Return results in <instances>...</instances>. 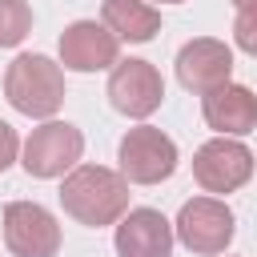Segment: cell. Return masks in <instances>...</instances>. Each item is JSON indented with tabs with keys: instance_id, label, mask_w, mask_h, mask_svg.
Instances as JSON below:
<instances>
[{
	"instance_id": "9",
	"label": "cell",
	"mask_w": 257,
	"mask_h": 257,
	"mask_svg": "<svg viewBox=\"0 0 257 257\" xmlns=\"http://www.w3.org/2000/svg\"><path fill=\"white\" fill-rule=\"evenodd\" d=\"M177 80L181 88L205 96L221 84L233 80V48L217 36H197L189 44H181L177 52Z\"/></svg>"
},
{
	"instance_id": "1",
	"label": "cell",
	"mask_w": 257,
	"mask_h": 257,
	"mask_svg": "<svg viewBox=\"0 0 257 257\" xmlns=\"http://www.w3.org/2000/svg\"><path fill=\"white\" fill-rule=\"evenodd\" d=\"M60 205L72 221L88 229L116 225L128 213V181L120 169L108 165H76L60 181Z\"/></svg>"
},
{
	"instance_id": "18",
	"label": "cell",
	"mask_w": 257,
	"mask_h": 257,
	"mask_svg": "<svg viewBox=\"0 0 257 257\" xmlns=\"http://www.w3.org/2000/svg\"><path fill=\"white\" fill-rule=\"evenodd\" d=\"M161 4H181V0H161Z\"/></svg>"
},
{
	"instance_id": "10",
	"label": "cell",
	"mask_w": 257,
	"mask_h": 257,
	"mask_svg": "<svg viewBox=\"0 0 257 257\" xmlns=\"http://www.w3.org/2000/svg\"><path fill=\"white\" fill-rule=\"evenodd\" d=\"M120 60V40L100 20H72L60 32V64L72 72H104Z\"/></svg>"
},
{
	"instance_id": "8",
	"label": "cell",
	"mask_w": 257,
	"mask_h": 257,
	"mask_svg": "<svg viewBox=\"0 0 257 257\" xmlns=\"http://www.w3.org/2000/svg\"><path fill=\"white\" fill-rule=\"evenodd\" d=\"M108 100L116 112L133 116V120H145L161 108L165 100V80L157 72V64L141 60V56H128V60H116L112 72H108Z\"/></svg>"
},
{
	"instance_id": "16",
	"label": "cell",
	"mask_w": 257,
	"mask_h": 257,
	"mask_svg": "<svg viewBox=\"0 0 257 257\" xmlns=\"http://www.w3.org/2000/svg\"><path fill=\"white\" fill-rule=\"evenodd\" d=\"M16 157H20V137H16V128H12L8 120H0V173H4Z\"/></svg>"
},
{
	"instance_id": "17",
	"label": "cell",
	"mask_w": 257,
	"mask_h": 257,
	"mask_svg": "<svg viewBox=\"0 0 257 257\" xmlns=\"http://www.w3.org/2000/svg\"><path fill=\"white\" fill-rule=\"evenodd\" d=\"M229 4H233L237 12H245V8H257V0H229Z\"/></svg>"
},
{
	"instance_id": "15",
	"label": "cell",
	"mask_w": 257,
	"mask_h": 257,
	"mask_svg": "<svg viewBox=\"0 0 257 257\" xmlns=\"http://www.w3.org/2000/svg\"><path fill=\"white\" fill-rule=\"evenodd\" d=\"M233 40H237V48H241V52L257 56V8L237 12V20H233Z\"/></svg>"
},
{
	"instance_id": "4",
	"label": "cell",
	"mask_w": 257,
	"mask_h": 257,
	"mask_svg": "<svg viewBox=\"0 0 257 257\" xmlns=\"http://www.w3.org/2000/svg\"><path fill=\"white\" fill-rule=\"evenodd\" d=\"M173 229H177V241L189 253H197V257H221L229 249L233 233H237V217H233V209L221 197H193V201L181 205Z\"/></svg>"
},
{
	"instance_id": "7",
	"label": "cell",
	"mask_w": 257,
	"mask_h": 257,
	"mask_svg": "<svg viewBox=\"0 0 257 257\" xmlns=\"http://www.w3.org/2000/svg\"><path fill=\"white\" fill-rule=\"evenodd\" d=\"M0 225H4V245L12 257H56L60 253V221L40 201H8Z\"/></svg>"
},
{
	"instance_id": "12",
	"label": "cell",
	"mask_w": 257,
	"mask_h": 257,
	"mask_svg": "<svg viewBox=\"0 0 257 257\" xmlns=\"http://www.w3.org/2000/svg\"><path fill=\"white\" fill-rule=\"evenodd\" d=\"M201 112H205V124L217 137H245V133L257 128V96H253V88L233 84V80L205 92Z\"/></svg>"
},
{
	"instance_id": "5",
	"label": "cell",
	"mask_w": 257,
	"mask_h": 257,
	"mask_svg": "<svg viewBox=\"0 0 257 257\" xmlns=\"http://www.w3.org/2000/svg\"><path fill=\"white\" fill-rule=\"evenodd\" d=\"M116 161H120V173L128 185H161L177 173V145L173 137H165L161 128L153 124H137L120 137V149H116Z\"/></svg>"
},
{
	"instance_id": "3",
	"label": "cell",
	"mask_w": 257,
	"mask_h": 257,
	"mask_svg": "<svg viewBox=\"0 0 257 257\" xmlns=\"http://www.w3.org/2000/svg\"><path fill=\"white\" fill-rule=\"evenodd\" d=\"M80 153H84V133L76 124H68V120H44L20 145V165L36 181H52V177L72 173L80 165Z\"/></svg>"
},
{
	"instance_id": "6",
	"label": "cell",
	"mask_w": 257,
	"mask_h": 257,
	"mask_svg": "<svg viewBox=\"0 0 257 257\" xmlns=\"http://www.w3.org/2000/svg\"><path fill=\"white\" fill-rule=\"evenodd\" d=\"M253 169H257V161H253L249 145H241L237 137H213L193 153V177L213 197H225V193H237L241 185H249Z\"/></svg>"
},
{
	"instance_id": "14",
	"label": "cell",
	"mask_w": 257,
	"mask_h": 257,
	"mask_svg": "<svg viewBox=\"0 0 257 257\" xmlns=\"http://www.w3.org/2000/svg\"><path fill=\"white\" fill-rule=\"evenodd\" d=\"M32 32L28 0H0V48H16Z\"/></svg>"
},
{
	"instance_id": "2",
	"label": "cell",
	"mask_w": 257,
	"mask_h": 257,
	"mask_svg": "<svg viewBox=\"0 0 257 257\" xmlns=\"http://www.w3.org/2000/svg\"><path fill=\"white\" fill-rule=\"evenodd\" d=\"M4 96L32 120H52L64 104V68L44 52H20L4 72Z\"/></svg>"
},
{
	"instance_id": "11",
	"label": "cell",
	"mask_w": 257,
	"mask_h": 257,
	"mask_svg": "<svg viewBox=\"0 0 257 257\" xmlns=\"http://www.w3.org/2000/svg\"><path fill=\"white\" fill-rule=\"evenodd\" d=\"M173 241H177L173 221L161 209H149V205L128 209L116 221V233H112L116 257H173Z\"/></svg>"
},
{
	"instance_id": "13",
	"label": "cell",
	"mask_w": 257,
	"mask_h": 257,
	"mask_svg": "<svg viewBox=\"0 0 257 257\" xmlns=\"http://www.w3.org/2000/svg\"><path fill=\"white\" fill-rule=\"evenodd\" d=\"M100 20L108 24V32H116V40L128 44H149L161 32V12L149 0H104Z\"/></svg>"
}]
</instances>
